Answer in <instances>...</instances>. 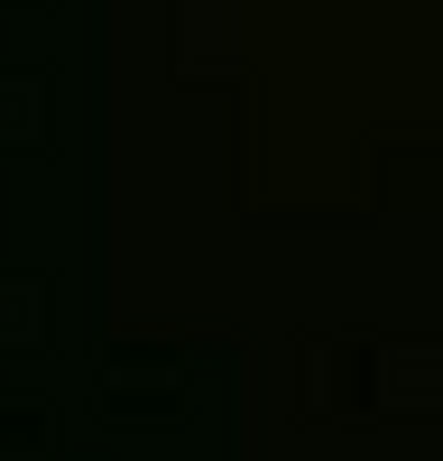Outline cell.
I'll return each mask as SVG.
<instances>
[]
</instances>
